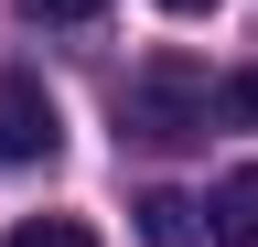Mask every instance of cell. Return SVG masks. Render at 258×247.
<instances>
[{"label":"cell","instance_id":"cell-6","mask_svg":"<svg viewBox=\"0 0 258 247\" xmlns=\"http://www.w3.org/2000/svg\"><path fill=\"white\" fill-rule=\"evenodd\" d=\"M108 11V0H22V22H64V33H76V22H97Z\"/></svg>","mask_w":258,"mask_h":247},{"label":"cell","instance_id":"cell-4","mask_svg":"<svg viewBox=\"0 0 258 247\" xmlns=\"http://www.w3.org/2000/svg\"><path fill=\"white\" fill-rule=\"evenodd\" d=\"M140 236H151V247H194V236H205V204H183V194H151V204H140Z\"/></svg>","mask_w":258,"mask_h":247},{"label":"cell","instance_id":"cell-2","mask_svg":"<svg viewBox=\"0 0 258 247\" xmlns=\"http://www.w3.org/2000/svg\"><path fill=\"white\" fill-rule=\"evenodd\" d=\"M54 97L32 75H0V172H22V161H54Z\"/></svg>","mask_w":258,"mask_h":247},{"label":"cell","instance_id":"cell-5","mask_svg":"<svg viewBox=\"0 0 258 247\" xmlns=\"http://www.w3.org/2000/svg\"><path fill=\"white\" fill-rule=\"evenodd\" d=\"M0 247H97V236L76 226V215H22V226L0 236Z\"/></svg>","mask_w":258,"mask_h":247},{"label":"cell","instance_id":"cell-3","mask_svg":"<svg viewBox=\"0 0 258 247\" xmlns=\"http://www.w3.org/2000/svg\"><path fill=\"white\" fill-rule=\"evenodd\" d=\"M205 236H215V247H258V161H237V172L205 194Z\"/></svg>","mask_w":258,"mask_h":247},{"label":"cell","instance_id":"cell-7","mask_svg":"<svg viewBox=\"0 0 258 247\" xmlns=\"http://www.w3.org/2000/svg\"><path fill=\"white\" fill-rule=\"evenodd\" d=\"M161 11H183V22H194V11H215V0H161Z\"/></svg>","mask_w":258,"mask_h":247},{"label":"cell","instance_id":"cell-1","mask_svg":"<svg viewBox=\"0 0 258 247\" xmlns=\"http://www.w3.org/2000/svg\"><path fill=\"white\" fill-rule=\"evenodd\" d=\"M258 118V75H205V65H140L118 97V129L151 140V150H194L215 129Z\"/></svg>","mask_w":258,"mask_h":247}]
</instances>
